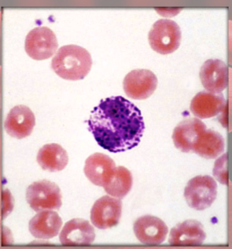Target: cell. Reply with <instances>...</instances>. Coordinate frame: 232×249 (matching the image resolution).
<instances>
[{"label":"cell","instance_id":"6da1fadb","mask_svg":"<svg viewBox=\"0 0 232 249\" xmlns=\"http://www.w3.org/2000/svg\"><path fill=\"white\" fill-rule=\"evenodd\" d=\"M88 123L99 146L113 153L136 147L145 129L140 109L120 96L102 100L92 109Z\"/></svg>","mask_w":232,"mask_h":249},{"label":"cell","instance_id":"7a4b0ae2","mask_svg":"<svg viewBox=\"0 0 232 249\" xmlns=\"http://www.w3.org/2000/svg\"><path fill=\"white\" fill-rule=\"evenodd\" d=\"M92 66L90 53L79 45H64L57 51L51 62V68L58 76L70 81L82 80Z\"/></svg>","mask_w":232,"mask_h":249},{"label":"cell","instance_id":"3957f363","mask_svg":"<svg viewBox=\"0 0 232 249\" xmlns=\"http://www.w3.org/2000/svg\"><path fill=\"white\" fill-rule=\"evenodd\" d=\"M148 41L153 51L169 54L179 48L181 31L176 21L160 19L156 21L148 33Z\"/></svg>","mask_w":232,"mask_h":249},{"label":"cell","instance_id":"277c9868","mask_svg":"<svg viewBox=\"0 0 232 249\" xmlns=\"http://www.w3.org/2000/svg\"><path fill=\"white\" fill-rule=\"evenodd\" d=\"M26 198L30 207L36 212L60 209L62 194L56 183L43 179L32 183L27 188Z\"/></svg>","mask_w":232,"mask_h":249},{"label":"cell","instance_id":"5b68a950","mask_svg":"<svg viewBox=\"0 0 232 249\" xmlns=\"http://www.w3.org/2000/svg\"><path fill=\"white\" fill-rule=\"evenodd\" d=\"M217 184L214 178L208 175H198L187 183L184 198L193 209L203 211L210 207L216 200Z\"/></svg>","mask_w":232,"mask_h":249},{"label":"cell","instance_id":"8992f818","mask_svg":"<svg viewBox=\"0 0 232 249\" xmlns=\"http://www.w3.org/2000/svg\"><path fill=\"white\" fill-rule=\"evenodd\" d=\"M58 40L52 30L46 27L31 30L25 40V51L36 60H44L55 54Z\"/></svg>","mask_w":232,"mask_h":249},{"label":"cell","instance_id":"52a82bcc","mask_svg":"<svg viewBox=\"0 0 232 249\" xmlns=\"http://www.w3.org/2000/svg\"><path fill=\"white\" fill-rule=\"evenodd\" d=\"M158 77L147 69H134L124 79L126 95L134 100H145L152 96L158 87Z\"/></svg>","mask_w":232,"mask_h":249},{"label":"cell","instance_id":"ba28073f","mask_svg":"<svg viewBox=\"0 0 232 249\" xmlns=\"http://www.w3.org/2000/svg\"><path fill=\"white\" fill-rule=\"evenodd\" d=\"M122 214L120 199L111 196H103L94 203L91 211V221L101 230L115 227L119 224Z\"/></svg>","mask_w":232,"mask_h":249},{"label":"cell","instance_id":"9c48e42d","mask_svg":"<svg viewBox=\"0 0 232 249\" xmlns=\"http://www.w3.org/2000/svg\"><path fill=\"white\" fill-rule=\"evenodd\" d=\"M206 130L205 124L198 119L190 118L183 120L174 129V144L182 152H194L195 146Z\"/></svg>","mask_w":232,"mask_h":249},{"label":"cell","instance_id":"30bf717a","mask_svg":"<svg viewBox=\"0 0 232 249\" xmlns=\"http://www.w3.org/2000/svg\"><path fill=\"white\" fill-rule=\"evenodd\" d=\"M134 234L142 244L159 245L165 241L168 227L160 218L144 215L134 222Z\"/></svg>","mask_w":232,"mask_h":249},{"label":"cell","instance_id":"8fae6325","mask_svg":"<svg viewBox=\"0 0 232 249\" xmlns=\"http://www.w3.org/2000/svg\"><path fill=\"white\" fill-rule=\"evenodd\" d=\"M35 115L27 106H16L11 109L4 121V128L13 138H25L31 135L35 127Z\"/></svg>","mask_w":232,"mask_h":249},{"label":"cell","instance_id":"7c38bea8","mask_svg":"<svg viewBox=\"0 0 232 249\" xmlns=\"http://www.w3.org/2000/svg\"><path fill=\"white\" fill-rule=\"evenodd\" d=\"M115 169L116 164L109 156L94 153L86 160L84 173L93 184L104 187L109 183Z\"/></svg>","mask_w":232,"mask_h":249},{"label":"cell","instance_id":"4fadbf2b","mask_svg":"<svg viewBox=\"0 0 232 249\" xmlns=\"http://www.w3.org/2000/svg\"><path fill=\"white\" fill-rule=\"evenodd\" d=\"M95 237L96 233L90 222L77 218L65 224L59 234V240L66 246L90 245L95 240Z\"/></svg>","mask_w":232,"mask_h":249},{"label":"cell","instance_id":"5bb4252c","mask_svg":"<svg viewBox=\"0 0 232 249\" xmlns=\"http://www.w3.org/2000/svg\"><path fill=\"white\" fill-rule=\"evenodd\" d=\"M206 239L203 226L197 220H188L179 223L171 231L169 244L172 246H196Z\"/></svg>","mask_w":232,"mask_h":249},{"label":"cell","instance_id":"9a60e30c","mask_svg":"<svg viewBox=\"0 0 232 249\" xmlns=\"http://www.w3.org/2000/svg\"><path fill=\"white\" fill-rule=\"evenodd\" d=\"M201 82L210 92L221 93L228 85L227 64L220 59H208L200 69Z\"/></svg>","mask_w":232,"mask_h":249},{"label":"cell","instance_id":"2e32d148","mask_svg":"<svg viewBox=\"0 0 232 249\" xmlns=\"http://www.w3.org/2000/svg\"><path fill=\"white\" fill-rule=\"evenodd\" d=\"M226 99L222 93L201 91L193 98L190 110L199 119H209L224 111Z\"/></svg>","mask_w":232,"mask_h":249},{"label":"cell","instance_id":"e0dca14e","mask_svg":"<svg viewBox=\"0 0 232 249\" xmlns=\"http://www.w3.org/2000/svg\"><path fill=\"white\" fill-rule=\"evenodd\" d=\"M62 224L61 217L57 212L51 210L42 211L30 220V233L36 239H52L58 235Z\"/></svg>","mask_w":232,"mask_h":249},{"label":"cell","instance_id":"ac0fdd59","mask_svg":"<svg viewBox=\"0 0 232 249\" xmlns=\"http://www.w3.org/2000/svg\"><path fill=\"white\" fill-rule=\"evenodd\" d=\"M36 160L43 170L58 172L67 166L69 156L59 144H46L38 151Z\"/></svg>","mask_w":232,"mask_h":249},{"label":"cell","instance_id":"d6986e66","mask_svg":"<svg viewBox=\"0 0 232 249\" xmlns=\"http://www.w3.org/2000/svg\"><path fill=\"white\" fill-rule=\"evenodd\" d=\"M225 140L218 132L207 129L195 146L194 153L205 159H215L224 152Z\"/></svg>","mask_w":232,"mask_h":249},{"label":"cell","instance_id":"ffe728a7","mask_svg":"<svg viewBox=\"0 0 232 249\" xmlns=\"http://www.w3.org/2000/svg\"><path fill=\"white\" fill-rule=\"evenodd\" d=\"M132 185L133 176L130 171L124 166H119L115 169L109 183L103 188L109 196L122 199L129 193Z\"/></svg>","mask_w":232,"mask_h":249},{"label":"cell","instance_id":"44dd1931","mask_svg":"<svg viewBox=\"0 0 232 249\" xmlns=\"http://www.w3.org/2000/svg\"><path fill=\"white\" fill-rule=\"evenodd\" d=\"M227 155L224 154L216 160L214 165V175L220 183L227 184Z\"/></svg>","mask_w":232,"mask_h":249},{"label":"cell","instance_id":"7402d4cb","mask_svg":"<svg viewBox=\"0 0 232 249\" xmlns=\"http://www.w3.org/2000/svg\"><path fill=\"white\" fill-rule=\"evenodd\" d=\"M3 200H4V202H5V205L3 206V217L5 218L7 215L12 212V210H13V207H14V203L13 202H11V200H12V195L9 194V192L8 190H4L3 193Z\"/></svg>","mask_w":232,"mask_h":249}]
</instances>
